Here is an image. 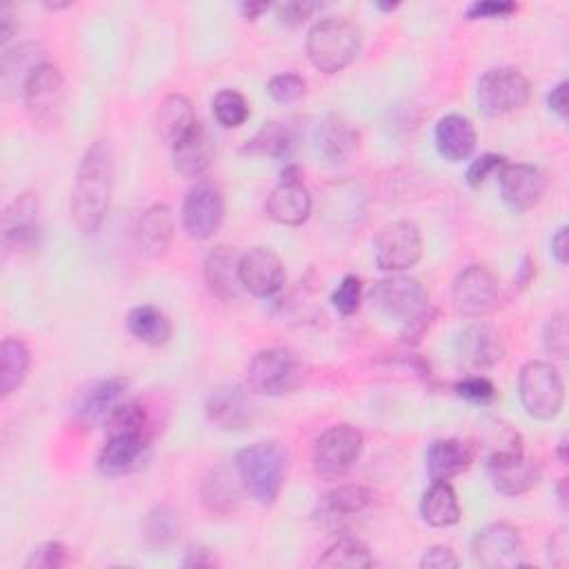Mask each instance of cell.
<instances>
[{
    "instance_id": "1",
    "label": "cell",
    "mask_w": 569,
    "mask_h": 569,
    "mask_svg": "<svg viewBox=\"0 0 569 569\" xmlns=\"http://www.w3.org/2000/svg\"><path fill=\"white\" fill-rule=\"evenodd\" d=\"M114 185V152L109 140H96L83 154L71 191V219L81 234H96L105 221Z\"/></svg>"
},
{
    "instance_id": "2",
    "label": "cell",
    "mask_w": 569,
    "mask_h": 569,
    "mask_svg": "<svg viewBox=\"0 0 569 569\" xmlns=\"http://www.w3.org/2000/svg\"><path fill=\"white\" fill-rule=\"evenodd\" d=\"M372 305L387 318L403 325V336H420L430 325V292L416 278L390 276L379 280L370 292Z\"/></svg>"
},
{
    "instance_id": "3",
    "label": "cell",
    "mask_w": 569,
    "mask_h": 569,
    "mask_svg": "<svg viewBox=\"0 0 569 569\" xmlns=\"http://www.w3.org/2000/svg\"><path fill=\"white\" fill-rule=\"evenodd\" d=\"M236 474L256 503L271 506L288 476V452L274 441H260L239 452Z\"/></svg>"
},
{
    "instance_id": "4",
    "label": "cell",
    "mask_w": 569,
    "mask_h": 569,
    "mask_svg": "<svg viewBox=\"0 0 569 569\" xmlns=\"http://www.w3.org/2000/svg\"><path fill=\"white\" fill-rule=\"evenodd\" d=\"M307 379V365L290 347H269L258 351L249 368V390L263 396H282L297 392Z\"/></svg>"
},
{
    "instance_id": "5",
    "label": "cell",
    "mask_w": 569,
    "mask_h": 569,
    "mask_svg": "<svg viewBox=\"0 0 569 569\" xmlns=\"http://www.w3.org/2000/svg\"><path fill=\"white\" fill-rule=\"evenodd\" d=\"M361 54V32L342 19H325L310 30L307 56L325 74H336Z\"/></svg>"
},
{
    "instance_id": "6",
    "label": "cell",
    "mask_w": 569,
    "mask_h": 569,
    "mask_svg": "<svg viewBox=\"0 0 569 569\" xmlns=\"http://www.w3.org/2000/svg\"><path fill=\"white\" fill-rule=\"evenodd\" d=\"M23 103L32 123L40 129H56L65 114V79L51 62H40L23 83Z\"/></svg>"
},
{
    "instance_id": "7",
    "label": "cell",
    "mask_w": 569,
    "mask_h": 569,
    "mask_svg": "<svg viewBox=\"0 0 569 569\" xmlns=\"http://www.w3.org/2000/svg\"><path fill=\"white\" fill-rule=\"evenodd\" d=\"M519 396L532 418H556L565 403V385L558 370L543 361L527 363L519 376Z\"/></svg>"
},
{
    "instance_id": "8",
    "label": "cell",
    "mask_w": 569,
    "mask_h": 569,
    "mask_svg": "<svg viewBox=\"0 0 569 569\" xmlns=\"http://www.w3.org/2000/svg\"><path fill=\"white\" fill-rule=\"evenodd\" d=\"M532 83L514 67L489 69L478 83V105L487 116H506L530 103Z\"/></svg>"
},
{
    "instance_id": "9",
    "label": "cell",
    "mask_w": 569,
    "mask_h": 569,
    "mask_svg": "<svg viewBox=\"0 0 569 569\" xmlns=\"http://www.w3.org/2000/svg\"><path fill=\"white\" fill-rule=\"evenodd\" d=\"M363 452V434L353 425H334L312 450V463L323 478H342Z\"/></svg>"
},
{
    "instance_id": "10",
    "label": "cell",
    "mask_w": 569,
    "mask_h": 569,
    "mask_svg": "<svg viewBox=\"0 0 569 569\" xmlns=\"http://www.w3.org/2000/svg\"><path fill=\"white\" fill-rule=\"evenodd\" d=\"M472 554L474 560L485 569H512L525 562L521 534L508 523H491L476 532L472 541Z\"/></svg>"
},
{
    "instance_id": "11",
    "label": "cell",
    "mask_w": 569,
    "mask_h": 569,
    "mask_svg": "<svg viewBox=\"0 0 569 569\" xmlns=\"http://www.w3.org/2000/svg\"><path fill=\"white\" fill-rule=\"evenodd\" d=\"M225 219V198L211 183L191 187L183 202V228L191 239L207 241L219 232Z\"/></svg>"
},
{
    "instance_id": "12",
    "label": "cell",
    "mask_w": 569,
    "mask_h": 569,
    "mask_svg": "<svg viewBox=\"0 0 569 569\" xmlns=\"http://www.w3.org/2000/svg\"><path fill=\"white\" fill-rule=\"evenodd\" d=\"M454 307L465 316H485L498 305L501 299V284L493 271L485 265L465 267L452 288Z\"/></svg>"
},
{
    "instance_id": "13",
    "label": "cell",
    "mask_w": 569,
    "mask_h": 569,
    "mask_svg": "<svg viewBox=\"0 0 569 569\" xmlns=\"http://www.w3.org/2000/svg\"><path fill=\"white\" fill-rule=\"evenodd\" d=\"M422 256L420 230L409 221L385 225L374 241V258L383 271H405Z\"/></svg>"
},
{
    "instance_id": "14",
    "label": "cell",
    "mask_w": 569,
    "mask_h": 569,
    "mask_svg": "<svg viewBox=\"0 0 569 569\" xmlns=\"http://www.w3.org/2000/svg\"><path fill=\"white\" fill-rule=\"evenodd\" d=\"M241 280L256 299L276 297L284 284V267L269 247H254L241 256Z\"/></svg>"
},
{
    "instance_id": "15",
    "label": "cell",
    "mask_w": 569,
    "mask_h": 569,
    "mask_svg": "<svg viewBox=\"0 0 569 569\" xmlns=\"http://www.w3.org/2000/svg\"><path fill=\"white\" fill-rule=\"evenodd\" d=\"M498 183H501L506 205L514 211L534 209L543 200L547 187L543 172L523 163H506V167L498 172Z\"/></svg>"
},
{
    "instance_id": "16",
    "label": "cell",
    "mask_w": 569,
    "mask_h": 569,
    "mask_svg": "<svg viewBox=\"0 0 569 569\" xmlns=\"http://www.w3.org/2000/svg\"><path fill=\"white\" fill-rule=\"evenodd\" d=\"M205 282L209 292L230 303L243 294V280H241V254L234 247H217L211 249L205 258Z\"/></svg>"
},
{
    "instance_id": "17",
    "label": "cell",
    "mask_w": 569,
    "mask_h": 569,
    "mask_svg": "<svg viewBox=\"0 0 569 569\" xmlns=\"http://www.w3.org/2000/svg\"><path fill=\"white\" fill-rule=\"evenodd\" d=\"M265 209L274 223L297 228L310 219L312 196L303 181L280 178V183L271 189Z\"/></svg>"
},
{
    "instance_id": "18",
    "label": "cell",
    "mask_w": 569,
    "mask_h": 569,
    "mask_svg": "<svg viewBox=\"0 0 569 569\" xmlns=\"http://www.w3.org/2000/svg\"><path fill=\"white\" fill-rule=\"evenodd\" d=\"M205 411L213 425H219L221 430L228 432L247 430L254 418V409L247 394L236 385H223L213 390L207 398Z\"/></svg>"
},
{
    "instance_id": "19",
    "label": "cell",
    "mask_w": 569,
    "mask_h": 569,
    "mask_svg": "<svg viewBox=\"0 0 569 569\" xmlns=\"http://www.w3.org/2000/svg\"><path fill=\"white\" fill-rule=\"evenodd\" d=\"M461 359L472 370H489L503 361V340L491 325L474 323L465 327L458 336Z\"/></svg>"
},
{
    "instance_id": "20",
    "label": "cell",
    "mask_w": 569,
    "mask_h": 569,
    "mask_svg": "<svg viewBox=\"0 0 569 569\" xmlns=\"http://www.w3.org/2000/svg\"><path fill=\"white\" fill-rule=\"evenodd\" d=\"M5 245L16 252H27L38 247L40 223H38V200L34 194L19 196L5 211L3 221Z\"/></svg>"
},
{
    "instance_id": "21",
    "label": "cell",
    "mask_w": 569,
    "mask_h": 569,
    "mask_svg": "<svg viewBox=\"0 0 569 569\" xmlns=\"http://www.w3.org/2000/svg\"><path fill=\"white\" fill-rule=\"evenodd\" d=\"M152 437H107V443L103 445L98 454V469L105 476H125L138 469L146 461L150 452Z\"/></svg>"
},
{
    "instance_id": "22",
    "label": "cell",
    "mask_w": 569,
    "mask_h": 569,
    "mask_svg": "<svg viewBox=\"0 0 569 569\" xmlns=\"http://www.w3.org/2000/svg\"><path fill=\"white\" fill-rule=\"evenodd\" d=\"M174 236V217L167 205H152L136 228V247L146 258H159L167 252Z\"/></svg>"
},
{
    "instance_id": "23",
    "label": "cell",
    "mask_w": 569,
    "mask_h": 569,
    "mask_svg": "<svg viewBox=\"0 0 569 569\" xmlns=\"http://www.w3.org/2000/svg\"><path fill=\"white\" fill-rule=\"evenodd\" d=\"M489 480L498 493L506 496H523L532 491L541 480V465L525 454L516 458H508L501 463L487 465Z\"/></svg>"
},
{
    "instance_id": "24",
    "label": "cell",
    "mask_w": 569,
    "mask_h": 569,
    "mask_svg": "<svg viewBox=\"0 0 569 569\" xmlns=\"http://www.w3.org/2000/svg\"><path fill=\"white\" fill-rule=\"evenodd\" d=\"M437 150L450 163L467 161L476 150V129L469 118L461 114L443 116L434 131Z\"/></svg>"
},
{
    "instance_id": "25",
    "label": "cell",
    "mask_w": 569,
    "mask_h": 569,
    "mask_svg": "<svg viewBox=\"0 0 569 569\" xmlns=\"http://www.w3.org/2000/svg\"><path fill=\"white\" fill-rule=\"evenodd\" d=\"M172 161L176 172L185 178H198L209 170L213 161V140L200 123L172 148Z\"/></svg>"
},
{
    "instance_id": "26",
    "label": "cell",
    "mask_w": 569,
    "mask_h": 569,
    "mask_svg": "<svg viewBox=\"0 0 569 569\" xmlns=\"http://www.w3.org/2000/svg\"><path fill=\"white\" fill-rule=\"evenodd\" d=\"M472 463V450L458 439L434 441L425 454L427 474L432 480H450L465 472Z\"/></svg>"
},
{
    "instance_id": "27",
    "label": "cell",
    "mask_w": 569,
    "mask_h": 569,
    "mask_svg": "<svg viewBox=\"0 0 569 569\" xmlns=\"http://www.w3.org/2000/svg\"><path fill=\"white\" fill-rule=\"evenodd\" d=\"M420 516L432 527H452L461 521V506L454 487L448 480H434L422 493Z\"/></svg>"
},
{
    "instance_id": "28",
    "label": "cell",
    "mask_w": 569,
    "mask_h": 569,
    "mask_svg": "<svg viewBox=\"0 0 569 569\" xmlns=\"http://www.w3.org/2000/svg\"><path fill=\"white\" fill-rule=\"evenodd\" d=\"M125 392H127V381L125 379H107L94 385L81 400L79 405V420L85 427H92L96 422H105L114 409L125 403Z\"/></svg>"
},
{
    "instance_id": "29",
    "label": "cell",
    "mask_w": 569,
    "mask_h": 569,
    "mask_svg": "<svg viewBox=\"0 0 569 569\" xmlns=\"http://www.w3.org/2000/svg\"><path fill=\"white\" fill-rule=\"evenodd\" d=\"M359 138H361L359 129H356L347 118L336 114L327 116L321 123L316 133L321 152L334 163L347 161L356 152V148H359Z\"/></svg>"
},
{
    "instance_id": "30",
    "label": "cell",
    "mask_w": 569,
    "mask_h": 569,
    "mask_svg": "<svg viewBox=\"0 0 569 569\" xmlns=\"http://www.w3.org/2000/svg\"><path fill=\"white\" fill-rule=\"evenodd\" d=\"M200 120L196 118L194 105L187 96L183 94H172L167 96L161 107H159V116H156V127L159 133L165 142L174 148L178 140H183Z\"/></svg>"
},
{
    "instance_id": "31",
    "label": "cell",
    "mask_w": 569,
    "mask_h": 569,
    "mask_svg": "<svg viewBox=\"0 0 569 569\" xmlns=\"http://www.w3.org/2000/svg\"><path fill=\"white\" fill-rule=\"evenodd\" d=\"M30 349L21 338H5L0 345V392L3 396L14 394L27 379Z\"/></svg>"
},
{
    "instance_id": "32",
    "label": "cell",
    "mask_w": 569,
    "mask_h": 569,
    "mask_svg": "<svg viewBox=\"0 0 569 569\" xmlns=\"http://www.w3.org/2000/svg\"><path fill=\"white\" fill-rule=\"evenodd\" d=\"M127 327L140 342L152 347H161L172 338V321L154 305L133 307L127 316Z\"/></svg>"
},
{
    "instance_id": "33",
    "label": "cell",
    "mask_w": 569,
    "mask_h": 569,
    "mask_svg": "<svg viewBox=\"0 0 569 569\" xmlns=\"http://www.w3.org/2000/svg\"><path fill=\"white\" fill-rule=\"evenodd\" d=\"M294 150V133L282 123H265L256 136L245 146V154L267 156V159H290Z\"/></svg>"
},
{
    "instance_id": "34",
    "label": "cell",
    "mask_w": 569,
    "mask_h": 569,
    "mask_svg": "<svg viewBox=\"0 0 569 569\" xmlns=\"http://www.w3.org/2000/svg\"><path fill=\"white\" fill-rule=\"evenodd\" d=\"M200 493L205 508L213 514H230L239 506V489L234 476L225 467L209 472V476L202 480Z\"/></svg>"
},
{
    "instance_id": "35",
    "label": "cell",
    "mask_w": 569,
    "mask_h": 569,
    "mask_svg": "<svg viewBox=\"0 0 569 569\" xmlns=\"http://www.w3.org/2000/svg\"><path fill=\"white\" fill-rule=\"evenodd\" d=\"M372 506V491L363 485H342L323 498V514L332 521L349 519Z\"/></svg>"
},
{
    "instance_id": "36",
    "label": "cell",
    "mask_w": 569,
    "mask_h": 569,
    "mask_svg": "<svg viewBox=\"0 0 569 569\" xmlns=\"http://www.w3.org/2000/svg\"><path fill=\"white\" fill-rule=\"evenodd\" d=\"M478 448L485 456V465H493V463H501V461L525 454L523 439L519 437V432H514L510 425H503V422H493L489 430H485Z\"/></svg>"
},
{
    "instance_id": "37",
    "label": "cell",
    "mask_w": 569,
    "mask_h": 569,
    "mask_svg": "<svg viewBox=\"0 0 569 569\" xmlns=\"http://www.w3.org/2000/svg\"><path fill=\"white\" fill-rule=\"evenodd\" d=\"M107 437H152L150 434V416L148 409L142 407L138 400L120 403L114 414L105 420Z\"/></svg>"
},
{
    "instance_id": "38",
    "label": "cell",
    "mask_w": 569,
    "mask_h": 569,
    "mask_svg": "<svg viewBox=\"0 0 569 569\" xmlns=\"http://www.w3.org/2000/svg\"><path fill=\"white\" fill-rule=\"evenodd\" d=\"M374 558L370 549L359 538H338L321 558L318 567H332V569H363L372 567Z\"/></svg>"
},
{
    "instance_id": "39",
    "label": "cell",
    "mask_w": 569,
    "mask_h": 569,
    "mask_svg": "<svg viewBox=\"0 0 569 569\" xmlns=\"http://www.w3.org/2000/svg\"><path fill=\"white\" fill-rule=\"evenodd\" d=\"M211 109L217 120L228 129H236L245 125V120L249 118V105L245 96L236 90H221L217 96H213Z\"/></svg>"
},
{
    "instance_id": "40",
    "label": "cell",
    "mask_w": 569,
    "mask_h": 569,
    "mask_svg": "<svg viewBox=\"0 0 569 569\" xmlns=\"http://www.w3.org/2000/svg\"><path fill=\"white\" fill-rule=\"evenodd\" d=\"M146 532H148V541L152 545L165 547V545L174 543L181 534V514L170 506H161L150 512Z\"/></svg>"
},
{
    "instance_id": "41",
    "label": "cell",
    "mask_w": 569,
    "mask_h": 569,
    "mask_svg": "<svg viewBox=\"0 0 569 569\" xmlns=\"http://www.w3.org/2000/svg\"><path fill=\"white\" fill-rule=\"evenodd\" d=\"M361 299H363V284H361V278H356L353 274L345 276L336 288V292L332 294V303L342 316H351L359 312Z\"/></svg>"
},
{
    "instance_id": "42",
    "label": "cell",
    "mask_w": 569,
    "mask_h": 569,
    "mask_svg": "<svg viewBox=\"0 0 569 569\" xmlns=\"http://www.w3.org/2000/svg\"><path fill=\"white\" fill-rule=\"evenodd\" d=\"M307 83L299 74H278L267 83V94L276 103H297L305 96Z\"/></svg>"
},
{
    "instance_id": "43",
    "label": "cell",
    "mask_w": 569,
    "mask_h": 569,
    "mask_svg": "<svg viewBox=\"0 0 569 569\" xmlns=\"http://www.w3.org/2000/svg\"><path fill=\"white\" fill-rule=\"evenodd\" d=\"M543 345H545V351L556 356V359H567L569 338H567V321L562 314H556L547 321V325L543 329Z\"/></svg>"
},
{
    "instance_id": "44",
    "label": "cell",
    "mask_w": 569,
    "mask_h": 569,
    "mask_svg": "<svg viewBox=\"0 0 569 569\" xmlns=\"http://www.w3.org/2000/svg\"><path fill=\"white\" fill-rule=\"evenodd\" d=\"M67 562V549L65 545L56 543V541H49V543H43L38 545L30 558L25 560V567L27 569H58Z\"/></svg>"
},
{
    "instance_id": "45",
    "label": "cell",
    "mask_w": 569,
    "mask_h": 569,
    "mask_svg": "<svg viewBox=\"0 0 569 569\" xmlns=\"http://www.w3.org/2000/svg\"><path fill=\"white\" fill-rule=\"evenodd\" d=\"M506 167V156H501V154H483V156H478L472 165H469V170H467V185L472 187V189H478L491 174H498Z\"/></svg>"
},
{
    "instance_id": "46",
    "label": "cell",
    "mask_w": 569,
    "mask_h": 569,
    "mask_svg": "<svg viewBox=\"0 0 569 569\" xmlns=\"http://www.w3.org/2000/svg\"><path fill=\"white\" fill-rule=\"evenodd\" d=\"M456 394L469 403L487 405L496 398V387L483 376H469L456 385Z\"/></svg>"
},
{
    "instance_id": "47",
    "label": "cell",
    "mask_w": 569,
    "mask_h": 569,
    "mask_svg": "<svg viewBox=\"0 0 569 569\" xmlns=\"http://www.w3.org/2000/svg\"><path fill=\"white\" fill-rule=\"evenodd\" d=\"M314 10H316L314 3H282L276 8V19L282 27L294 30L303 25L314 14Z\"/></svg>"
},
{
    "instance_id": "48",
    "label": "cell",
    "mask_w": 569,
    "mask_h": 569,
    "mask_svg": "<svg viewBox=\"0 0 569 569\" xmlns=\"http://www.w3.org/2000/svg\"><path fill=\"white\" fill-rule=\"evenodd\" d=\"M420 567H425V569H454V567H458V558H456L452 547L434 545L422 554Z\"/></svg>"
},
{
    "instance_id": "49",
    "label": "cell",
    "mask_w": 569,
    "mask_h": 569,
    "mask_svg": "<svg viewBox=\"0 0 569 569\" xmlns=\"http://www.w3.org/2000/svg\"><path fill=\"white\" fill-rule=\"evenodd\" d=\"M516 12L514 3H493V0H485V3H474L467 10L469 21H480V19H508Z\"/></svg>"
},
{
    "instance_id": "50",
    "label": "cell",
    "mask_w": 569,
    "mask_h": 569,
    "mask_svg": "<svg viewBox=\"0 0 569 569\" xmlns=\"http://www.w3.org/2000/svg\"><path fill=\"white\" fill-rule=\"evenodd\" d=\"M547 105H549V109H551L556 116H560L562 120L567 118V81L558 83V85L549 92Z\"/></svg>"
},
{
    "instance_id": "51",
    "label": "cell",
    "mask_w": 569,
    "mask_h": 569,
    "mask_svg": "<svg viewBox=\"0 0 569 569\" xmlns=\"http://www.w3.org/2000/svg\"><path fill=\"white\" fill-rule=\"evenodd\" d=\"M569 230L560 228L554 236H551V256L556 258L558 265H567L569 258Z\"/></svg>"
},
{
    "instance_id": "52",
    "label": "cell",
    "mask_w": 569,
    "mask_h": 569,
    "mask_svg": "<svg viewBox=\"0 0 569 569\" xmlns=\"http://www.w3.org/2000/svg\"><path fill=\"white\" fill-rule=\"evenodd\" d=\"M549 560L556 567L567 565V534L558 532L554 538H549Z\"/></svg>"
},
{
    "instance_id": "53",
    "label": "cell",
    "mask_w": 569,
    "mask_h": 569,
    "mask_svg": "<svg viewBox=\"0 0 569 569\" xmlns=\"http://www.w3.org/2000/svg\"><path fill=\"white\" fill-rule=\"evenodd\" d=\"M185 567H211L217 565V558H213V554L205 547H191L183 560Z\"/></svg>"
},
{
    "instance_id": "54",
    "label": "cell",
    "mask_w": 569,
    "mask_h": 569,
    "mask_svg": "<svg viewBox=\"0 0 569 569\" xmlns=\"http://www.w3.org/2000/svg\"><path fill=\"white\" fill-rule=\"evenodd\" d=\"M14 32H16L14 12H12V8H3V10H0V40H3V45L10 43Z\"/></svg>"
},
{
    "instance_id": "55",
    "label": "cell",
    "mask_w": 569,
    "mask_h": 569,
    "mask_svg": "<svg viewBox=\"0 0 569 569\" xmlns=\"http://www.w3.org/2000/svg\"><path fill=\"white\" fill-rule=\"evenodd\" d=\"M269 10V3H243L241 12L247 21H256L260 14H265Z\"/></svg>"
},
{
    "instance_id": "56",
    "label": "cell",
    "mask_w": 569,
    "mask_h": 569,
    "mask_svg": "<svg viewBox=\"0 0 569 569\" xmlns=\"http://www.w3.org/2000/svg\"><path fill=\"white\" fill-rule=\"evenodd\" d=\"M558 501H560L562 510H567V493H565V478H562V483L558 485Z\"/></svg>"
},
{
    "instance_id": "57",
    "label": "cell",
    "mask_w": 569,
    "mask_h": 569,
    "mask_svg": "<svg viewBox=\"0 0 569 569\" xmlns=\"http://www.w3.org/2000/svg\"><path fill=\"white\" fill-rule=\"evenodd\" d=\"M376 8H379V10H385V12H392V10H396L398 5H383V3H376Z\"/></svg>"
}]
</instances>
